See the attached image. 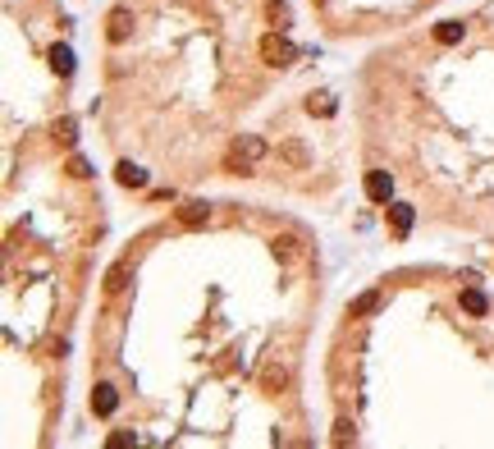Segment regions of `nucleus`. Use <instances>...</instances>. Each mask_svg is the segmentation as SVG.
<instances>
[{
  "mask_svg": "<svg viewBox=\"0 0 494 449\" xmlns=\"http://www.w3.org/2000/svg\"><path fill=\"white\" fill-rule=\"evenodd\" d=\"M261 156H266V142H261V138H238L225 166H229V170H243V174H247V166H252V161H261Z\"/></svg>",
  "mask_w": 494,
  "mask_h": 449,
  "instance_id": "obj_1",
  "label": "nucleus"
},
{
  "mask_svg": "<svg viewBox=\"0 0 494 449\" xmlns=\"http://www.w3.org/2000/svg\"><path fill=\"white\" fill-rule=\"evenodd\" d=\"M261 60H266V64H275V69H284V64H293V60H298V46H293L289 37L270 32V37L261 41Z\"/></svg>",
  "mask_w": 494,
  "mask_h": 449,
  "instance_id": "obj_2",
  "label": "nucleus"
},
{
  "mask_svg": "<svg viewBox=\"0 0 494 449\" xmlns=\"http://www.w3.org/2000/svg\"><path fill=\"white\" fill-rule=\"evenodd\" d=\"M367 197L371 202H393V174L389 170H367Z\"/></svg>",
  "mask_w": 494,
  "mask_h": 449,
  "instance_id": "obj_3",
  "label": "nucleus"
},
{
  "mask_svg": "<svg viewBox=\"0 0 494 449\" xmlns=\"http://www.w3.org/2000/svg\"><path fill=\"white\" fill-rule=\"evenodd\" d=\"M119 408V390H114V385H96V390H92V412H96V417H110V412Z\"/></svg>",
  "mask_w": 494,
  "mask_h": 449,
  "instance_id": "obj_4",
  "label": "nucleus"
},
{
  "mask_svg": "<svg viewBox=\"0 0 494 449\" xmlns=\"http://www.w3.org/2000/svg\"><path fill=\"white\" fill-rule=\"evenodd\" d=\"M128 32H133V10H110V19H105V37H110V41H128Z\"/></svg>",
  "mask_w": 494,
  "mask_h": 449,
  "instance_id": "obj_5",
  "label": "nucleus"
},
{
  "mask_svg": "<svg viewBox=\"0 0 494 449\" xmlns=\"http://www.w3.org/2000/svg\"><path fill=\"white\" fill-rule=\"evenodd\" d=\"M114 179L124 183V188H147V170L133 166V161H119V166H114Z\"/></svg>",
  "mask_w": 494,
  "mask_h": 449,
  "instance_id": "obj_6",
  "label": "nucleus"
},
{
  "mask_svg": "<svg viewBox=\"0 0 494 449\" xmlns=\"http://www.w3.org/2000/svg\"><path fill=\"white\" fill-rule=\"evenodd\" d=\"M412 220H417V211H412L407 202H389V225H393V234H398V239L412 230Z\"/></svg>",
  "mask_w": 494,
  "mask_h": 449,
  "instance_id": "obj_7",
  "label": "nucleus"
},
{
  "mask_svg": "<svg viewBox=\"0 0 494 449\" xmlns=\"http://www.w3.org/2000/svg\"><path fill=\"white\" fill-rule=\"evenodd\" d=\"M211 220V206L206 202H188L183 211H178V225H188V230H197V225H206Z\"/></svg>",
  "mask_w": 494,
  "mask_h": 449,
  "instance_id": "obj_8",
  "label": "nucleus"
},
{
  "mask_svg": "<svg viewBox=\"0 0 494 449\" xmlns=\"http://www.w3.org/2000/svg\"><path fill=\"white\" fill-rule=\"evenodd\" d=\"M462 32H467V28L457 23V19H444V23H435V41H440V46H457V41H462Z\"/></svg>",
  "mask_w": 494,
  "mask_h": 449,
  "instance_id": "obj_9",
  "label": "nucleus"
},
{
  "mask_svg": "<svg viewBox=\"0 0 494 449\" xmlns=\"http://www.w3.org/2000/svg\"><path fill=\"white\" fill-rule=\"evenodd\" d=\"M462 312H471V317H485V312H490V298H485L481 289H462Z\"/></svg>",
  "mask_w": 494,
  "mask_h": 449,
  "instance_id": "obj_10",
  "label": "nucleus"
},
{
  "mask_svg": "<svg viewBox=\"0 0 494 449\" xmlns=\"http://www.w3.org/2000/svg\"><path fill=\"white\" fill-rule=\"evenodd\" d=\"M51 69L60 78H69L74 74V51H69V46H51Z\"/></svg>",
  "mask_w": 494,
  "mask_h": 449,
  "instance_id": "obj_11",
  "label": "nucleus"
},
{
  "mask_svg": "<svg viewBox=\"0 0 494 449\" xmlns=\"http://www.w3.org/2000/svg\"><path fill=\"white\" fill-rule=\"evenodd\" d=\"M128 275H133L128 266H110V275H105V294H119V289L128 284Z\"/></svg>",
  "mask_w": 494,
  "mask_h": 449,
  "instance_id": "obj_12",
  "label": "nucleus"
},
{
  "mask_svg": "<svg viewBox=\"0 0 494 449\" xmlns=\"http://www.w3.org/2000/svg\"><path fill=\"white\" fill-rule=\"evenodd\" d=\"M270 248H275L279 261H293V257H298V239H289V234H284V239H275Z\"/></svg>",
  "mask_w": 494,
  "mask_h": 449,
  "instance_id": "obj_13",
  "label": "nucleus"
},
{
  "mask_svg": "<svg viewBox=\"0 0 494 449\" xmlns=\"http://www.w3.org/2000/svg\"><path fill=\"white\" fill-rule=\"evenodd\" d=\"M375 308H380V294H362L353 303V317H367V312H375Z\"/></svg>",
  "mask_w": 494,
  "mask_h": 449,
  "instance_id": "obj_14",
  "label": "nucleus"
},
{
  "mask_svg": "<svg viewBox=\"0 0 494 449\" xmlns=\"http://www.w3.org/2000/svg\"><path fill=\"white\" fill-rule=\"evenodd\" d=\"M307 110H311V115H334V101H329V97H311Z\"/></svg>",
  "mask_w": 494,
  "mask_h": 449,
  "instance_id": "obj_15",
  "label": "nucleus"
},
{
  "mask_svg": "<svg viewBox=\"0 0 494 449\" xmlns=\"http://www.w3.org/2000/svg\"><path fill=\"white\" fill-rule=\"evenodd\" d=\"M348 440H353V422L339 417V422H334V445H348Z\"/></svg>",
  "mask_w": 494,
  "mask_h": 449,
  "instance_id": "obj_16",
  "label": "nucleus"
},
{
  "mask_svg": "<svg viewBox=\"0 0 494 449\" xmlns=\"http://www.w3.org/2000/svg\"><path fill=\"white\" fill-rule=\"evenodd\" d=\"M55 138H60L64 147H74V119H60V124H55Z\"/></svg>",
  "mask_w": 494,
  "mask_h": 449,
  "instance_id": "obj_17",
  "label": "nucleus"
},
{
  "mask_svg": "<svg viewBox=\"0 0 494 449\" xmlns=\"http://www.w3.org/2000/svg\"><path fill=\"white\" fill-rule=\"evenodd\" d=\"M69 174H74V179H88V174H92V166L83 161V156H74V161H69Z\"/></svg>",
  "mask_w": 494,
  "mask_h": 449,
  "instance_id": "obj_18",
  "label": "nucleus"
},
{
  "mask_svg": "<svg viewBox=\"0 0 494 449\" xmlns=\"http://www.w3.org/2000/svg\"><path fill=\"white\" fill-rule=\"evenodd\" d=\"M105 445H110V449H124V445H133V436H128V431H114Z\"/></svg>",
  "mask_w": 494,
  "mask_h": 449,
  "instance_id": "obj_19",
  "label": "nucleus"
}]
</instances>
